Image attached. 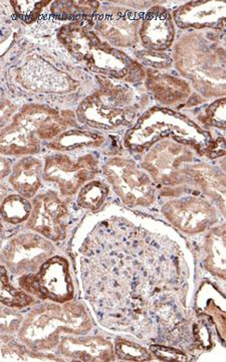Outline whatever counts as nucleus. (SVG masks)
<instances>
[{
  "label": "nucleus",
  "mask_w": 226,
  "mask_h": 362,
  "mask_svg": "<svg viewBox=\"0 0 226 362\" xmlns=\"http://www.w3.org/2000/svg\"><path fill=\"white\" fill-rule=\"evenodd\" d=\"M93 28L92 18L73 21L61 28L58 40L73 58L104 77L128 83L146 78V70L137 59L100 39Z\"/></svg>",
  "instance_id": "obj_1"
},
{
  "label": "nucleus",
  "mask_w": 226,
  "mask_h": 362,
  "mask_svg": "<svg viewBox=\"0 0 226 362\" xmlns=\"http://www.w3.org/2000/svg\"><path fill=\"white\" fill-rule=\"evenodd\" d=\"M215 35L206 30L188 33L173 52L176 69L204 100L226 97V51Z\"/></svg>",
  "instance_id": "obj_2"
},
{
  "label": "nucleus",
  "mask_w": 226,
  "mask_h": 362,
  "mask_svg": "<svg viewBox=\"0 0 226 362\" xmlns=\"http://www.w3.org/2000/svg\"><path fill=\"white\" fill-rule=\"evenodd\" d=\"M164 140L187 145L203 156L211 142V132L180 112L167 107H153L137 119L124 143L127 148L142 153Z\"/></svg>",
  "instance_id": "obj_3"
},
{
  "label": "nucleus",
  "mask_w": 226,
  "mask_h": 362,
  "mask_svg": "<svg viewBox=\"0 0 226 362\" xmlns=\"http://www.w3.org/2000/svg\"><path fill=\"white\" fill-rule=\"evenodd\" d=\"M70 117L42 106L28 105L1 131V153L4 156H28L40 151L42 140L54 139L70 127Z\"/></svg>",
  "instance_id": "obj_4"
},
{
  "label": "nucleus",
  "mask_w": 226,
  "mask_h": 362,
  "mask_svg": "<svg viewBox=\"0 0 226 362\" xmlns=\"http://www.w3.org/2000/svg\"><path fill=\"white\" fill-rule=\"evenodd\" d=\"M99 81L100 89L78 106V121L104 130L134 125L140 108L134 90L130 86L113 83L104 76Z\"/></svg>",
  "instance_id": "obj_5"
},
{
  "label": "nucleus",
  "mask_w": 226,
  "mask_h": 362,
  "mask_svg": "<svg viewBox=\"0 0 226 362\" xmlns=\"http://www.w3.org/2000/svg\"><path fill=\"white\" fill-rule=\"evenodd\" d=\"M23 324L20 333L40 329L39 332L25 338V341L32 349H51L58 344L59 333L68 331L82 333L88 330L89 321L82 307L70 304L65 307L49 305L32 311Z\"/></svg>",
  "instance_id": "obj_6"
},
{
  "label": "nucleus",
  "mask_w": 226,
  "mask_h": 362,
  "mask_svg": "<svg viewBox=\"0 0 226 362\" xmlns=\"http://www.w3.org/2000/svg\"><path fill=\"white\" fill-rule=\"evenodd\" d=\"M191 149L171 140L156 143L144 156L141 168L158 187L182 189V185L192 183L189 170L196 158Z\"/></svg>",
  "instance_id": "obj_7"
},
{
  "label": "nucleus",
  "mask_w": 226,
  "mask_h": 362,
  "mask_svg": "<svg viewBox=\"0 0 226 362\" xmlns=\"http://www.w3.org/2000/svg\"><path fill=\"white\" fill-rule=\"evenodd\" d=\"M104 173L125 206H150L155 202V182L132 159L112 158L105 164Z\"/></svg>",
  "instance_id": "obj_8"
},
{
  "label": "nucleus",
  "mask_w": 226,
  "mask_h": 362,
  "mask_svg": "<svg viewBox=\"0 0 226 362\" xmlns=\"http://www.w3.org/2000/svg\"><path fill=\"white\" fill-rule=\"evenodd\" d=\"M162 214L181 232L195 235L210 230L220 221V211L207 197H187L171 199Z\"/></svg>",
  "instance_id": "obj_9"
},
{
  "label": "nucleus",
  "mask_w": 226,
  "mask_h": 362,
  "mask_svg": "<svg viewBox=\"0 0 226 362\" xmlns=\"http://www.w3.org/2000/svg\"><path fill=\"white\" fill-rule=\"evenodd\" d=\"M97 159L92 154L78 157L73 160L70 156H52L45 159L44 180L58 183L63 195L77 194L97 173Z\"/></svg>",
  "instance_id": "obj_10"
},
{
  "label": "nucleus",
  "mask_w": 226,
  "mask_h": 362,
  "mask_svg": "<svg viewBox=\"0 0 226 362\" xmlns=\"http://www.w3.org/2000/svg\"><path fill=\"white\" fill-rule=\"evenodd\" d=\"M20 284L25 291L52 301H70L73 295L68 263L61 257L47 259L33 275H25Z\"/></svg>",
  "instance_id": "obj_11"
},
{
  "label": "nucleus",
  "mask_w": 226,
  "mask_h": 362,
  "mask_svg": "<svg viewBox=\"0 0 226 362\" xmlns=\"http://www.w3.org/2000/svg\"><path fill=\"white\" fill-rule=\"evenodd\" d=\"M143 14L125 7L108 6L97 11L93 26L115 47H132L140 42Z\"/></svg>",
  "instance_id": "obj_12"
},
{
  "label": "nucleus",
  "mask_w": 226,
  "mask_h": 362,
  "mask_svg": "<svg viewBox=\"0 0 226 362\" xmlns=\"http://www.w3.org/2000/svg\"><path fill=\"white\" fill-rule=\"evenodd\" d=\"M45 239L33 233L13 238L2 251L4 263L16 274L39 271L54 252L51 243Z\"/></svg>",
  "instance_id": "obj_13"
},
{
  "label": "nucleus",
  "mask_w": 226,
  "mask_h": 362,
  "mask_svg": "<svg viewBox=\"0 0 226 362\" xmlns=\"http://www.w3.org/2000/svg\"><path fill=\"white\" fill-rule=\"evenodd\" d=\"M68 206L56 192L49 190L35 197L32 211L26 228L40 233L47 239L58 242L66 238L65 218Z\"/></svg>",
  "instance_id": "obj_14"
},
{
  "label": "nucleus",
  "mask_w": 226,
  "mask_h": 362,
  "mask_svg": "<svg viewBox=\"0 0 226 362\" xmlns=\"http://www.w3.org/2000/svg\"><path fill=\"white\" fill-rule=\"evenodd\" d=\"M173 18L184 30H223L226 28V1L188 2L176 9Z\"/></svg>",
  "instance_id": "obj_15"
},
{
  "label": "nucleus",
  "mask_w": 226,
  "mask_h": 362,
  "mask_svg": "<svg viewBox=\"0 0 226 362\" xmlns=\"http://www.w3.org/2000/svg\"><path fill=\"white\" fill-rule=\"evenodd\" d=\"M175 21L168 9L161 6L151 7L143 14L140 40L145 49L165 52L175 39Z\"/></svg>",
  "instance_id": "obj_16"
},
{
  "label": "nucleus",
  "mask_w": 226,
  "mask_h": 362,
  "mask_svg": "<svg viewBox=\"0 0 226 362\" xmlns=\"http://www.w3.org/2000/svg\"><path fill=\"white\" fill-rule=\"evenodd\" d=\"M145 87L149 94L163 107L186 106L192 90L184 78L147 69Z\"/></svg>",
  "instance_id": "obj_17"
},
{
  "label": "nucleus",
  "mask_w": 226,
  "mask_h": 362,
  "mask_svg": "<svg viewBox=\"0 0 226 362\" xmlns=\"http://www.w3.org/2000/svg\"><path fill=\"white\" fill-rule=\"evenodd\" d=\"M189 171L194 187L226 218V171L209 164H194Z\"/></svg>",
  "instance_id": "obj_18"
},
{
  "label": "nucleus",
  "mask_w": 226,
  "mask_h": 362,
  "mask_svg": "<svg viewBox=\"0 0 226 362\" xmlns=\"http://www.w3.org/2000/svg\"><path fill=\"white\" fill-rule=\"evenodd\" d=\"M42 163L35 157H23L13 166L9 183L20 195L32 199L42 187Z\"/></svg>",
  "instance_id": "obj_19"
},
{
  "label": "nucleus",
  "mask_w": 226,
  "mask_h": 362,
  "mask_svg": "<svg viewBox=\"0 0 226 362\" xmlns=\"http://www.w3.org/2000/svg\"><path fill=\"white\" fill-rule=\"evenodd\" d=\"M202 262L207 271L226 282V223L209 230L204 240Z\"/></svg>",
  "instance_id": "obj_20"
},
{
  "label": "nucleus",
  "mask_w": 226,
  "mask_h": 362,
  "mask_svg": "<svg viewBox=\"0 0 226 362\" xmlns=\"http://www.w3.org/2000/svg\"><path fill=\"white\" fill-rule=\"evenodd\" d=\"M61 351L66 356L81 361H111L114 357V346L102 338L85 340L65 338L61 344Z\"/></svg>",
  "instance_id": "obj_21"
},
{
  "label": "nucleus",
  "mask_w": 226,
  "mask_h": 362,
  "mask_svg": "<svg viewBox=\"0 0 226 362\" xmlns=\"http://www.w3.org/2000/svg\"><path fill=\"white\" fill-rule=\"evenodd\" d=\"M100 4L96 1H56L52 4V13L59 20L73 21L89 20L99 11Z\"/></svg>",
  "instance_id": "obj_22"
},
{
  "label": "nucleus",
  "mask_w": 226,
  "mask_h": 362,
  "mask_svg": "<svg viewBox=\"0 0 226 362\" xmlns=\"http://www.w3.org/2000/svg\"><path fill=\"white\" fill-rule=\"evenodd\" d=\"M103 143L104 138L102 136L85 131H70L58 136L49 147L59 151H70L83 147H99Z\"/></svg>",
  "instance_id": "obj_23"
},
{
  "label": "nucleus",
  "mask_w": 226,
  "mask_h": 362,
  "mask_svg": "<svg viewBox=\"0 0 226 362\" xmlns=\"http://www.w3.org/2000/svg\"><path fill=\"white\" fill-rule=\"evenodd\" d=\"M32 211V204L23 195L7 197L1 204V216L9 223L28 221Z\"/></svg>",
  "instance_id": "obj_24"
},
{
  "label": "nucleus",
  "mask_w": 226,
  "mask_h": 362,
  "mask_svg": "<svg viewBox=\"0 0 226 362\" xmlns=\"http://www.w3.org/2000/svg\"><path fill=\"white\" fill-rule=\"evenodd\" d=\"M109 194V187L102 181H90L81 189L78 204L83 209L97 211L103 206Z\"/></svg>",
  "instance_id": "obj_25"
},
{
  "label": "nucleus",
  "mask_w": 226,
  "mask_h": 362,
  "mask_svg": "<svg viewBox=\"0 0 226 362\" xmlns=\"http://www.w3.org/2000/svg\"><path fill=\"white\" fill-rule=\"evenodd\" d=\"M202 127L226 129V97L211 102L196 117Z\"/></svg>",
  "instance_id": "obj_26"
},
{
  "label": "nucleus",
  "mask_w": 226,
  "mask_h": 362,
  "mask_svg": "<svg viewBox=\"0 0 226 362\" xmlns=\"http://www.w3.org/2000/svg\"><path fill=\"white\" fill-rule=\"evenodd\" d=\"M1 280L2 303L11 307H25L32 303L33 299L32 297L28 296V295L25 294V293L18 291V290L14 289L13 286L9 285L4 267L2 268Z\"/></svg>",
  "instance_id": "obj_27"
},
{
  "label": "nucleus",
  "mask_w": 226,
  "mask_h": 362,
  "mask_svg": "<svg viewBox=\"0 0 226 362\" xmlns=\"http://www.w3.org/2000/svg\"><path fill=\"white\" fill-rule=\"evenodd\" d=\"M136 56H137V61L141 65L143 64V65L149 66V69H153V70H161V69L162 70H166L174 63V58L164 52L144 49V51L138 52Z\"/></svg>",
  "instance_id": "obj_28"
},
{
  "label": "nucleus",
  "mask_w": 226,
  "mask_h": 362,
  "mask_svg": "<svg viewBox=\"0 0 226 362\" xmlns=\"http://www.w3.org/2000/svg\"><path fill=\"white\" fill-rule=\"evenodd\" d=\"M117 356L125 361H151L150 352L137 343L120 340L116 343Z\"/></svg>",
  "instance_id": "obj_29"
},
{
  "label": "nucleus",
  "mask_w": 226,
  "mask_h": 362,
  "mask_svg": "<svg viewBox=\"0 0 226 362\" xmlns=\"http://www.w3.org/2000/svg\"><path fill=\"white\" fill-rule=\"evenodd\" d=\"M11 4L18 18L26 23H30L40 18L42 8L49 1H11Z\"/></svg>",
  "instance_id": "obj_30"
},
{
  "label": "nucleus",
  "mask_w": 226,
  "mask_h": 362,
  "mask_svg": "<svg viewBox=\"0 0 226 362\" xmlns=\"http://www.w3.org/2000/svg\"><path fill=\"white\" fill-rule=\"evenodd\" d=\"M211 132V142L206 150V156L210 159L226 156V129L209 128Z\"/></svg>",
  "instance_id": "obj_31"
},
{
  "label": "nucleus",
  "mask_w": 226,
  "mask_h": 362,
  "mask_svg": "<svg viewBox=\"0 0 226 362\" xmlns=\"http://www.w3.org/2000/svg\"><path fill=\"white\" fill-rule=\"evenodd\" d=\"M152 352L161 361H186L187 356L181 350L170 349V347L153 345Z\"/></svg>",
  "instance_id": "obj_32"
}]
</instances>
